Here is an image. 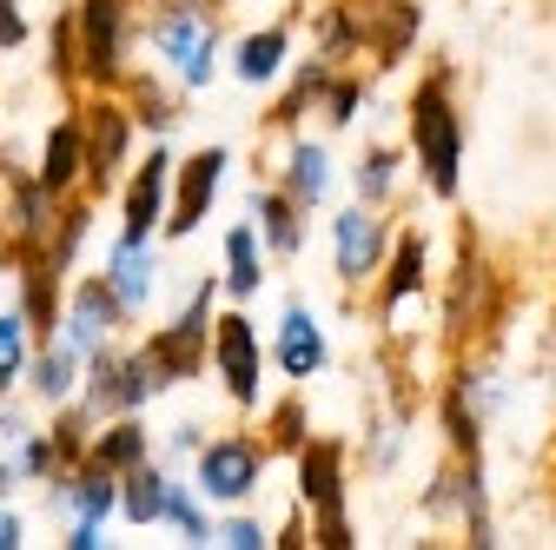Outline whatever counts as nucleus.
I'll return each mask as SVG.
<instances>
[{
  "label": "nucleus",
  "mask_w": 556,
  "mask_h": 550,
  "mask_svg": "<svg viewBox=\"0 0 556 550\" xmlns=\"http://www.w3.org/2000/svg\"><path fill=\"white\" fill-rule=\"evenodd\" d=\"M325 359H331V346H325V325H318V312H305V305H286V318H278V365H286V378H318L325 372Z\"/></svg>",
  "instance_id": "nucleus-16"
},
{
  "label": "nucleus",
  "mask_w": 556,
  "mask_h": 550,
  "mask_svg": "<svg viewBox=\"0 0 556 550\" xmlns=\"http://www.w3.org/2000/svg\"><path fill=\"white\" fill-rule=\"evenodd\" d=\"M286 192L305 205H325V192H331V153L318 147V140H292V153H286Z\"/></svg>",
  "instance_id": "nucleus-24"
},
{
  "label": "nucleus",
  "mask_w": 556,
  "mask_h": 550,
  "mask_svg": "<svg viewBox=\"0 0 556 550\" xmlns=\"http://www.w3.org/2000/svg\"><path fill=\"white\" fill-rule=\"evenodd\" d=\"M74 27H80V74L93 80V93L119 87L126 80V0H80Z\"/></svg>",
  "instance_id": "nucleus-6"
},
{
  "label": "nucleus",
  "mask_w": 556,
  "mask_h": 550,
  "mask_svg": "<svg viewBox=\"0 0 556 550\" xmlns=\"http://www.w3.org/2000/svg\"><path fill=\"white\" fill-rule=\"evenodd\" d=\"M331 252H338V279L344 286H365L371 272L384 265V220H378V205H352V213H338L331 220Z\"/></svg>",
  "instance_id": "nucleus-11"
},
{
  "label": "nucleus",
  "mask_w": 556,
  "mask_h": 550,
  "mask_svg": "<svg viewBox=\"0 0 556 550\" xmlns=\"http://www.w3.org/2000/svg\"><path fill=\"white\" fill-rule=\"evenodd\" d=\"M286 47H292L286 27H258V34H245L239 53H232V74H239L245 87H271L278 66H286Z\"/></svg>",
  "instance_id": "nucleus-23"
},
{
  "label": "nucleus",
  "mask_w": 556,
  "mask_h": 550,
  "mask_svg": "<svg viewBox=\"0 0 556 550\" xmlns=\"http://www.w3.org/2000/svg\"><path fill=\"white\" fill-rule=\"evenodd\" d=\"M132 120L147 126V133H166L179 113H173V100H166L160 87H147V80H139V87H132Z\"/></svg>",
  "instance_id": "nucleus-31"
},
{
  "label": "nucleus",
  "mask_w": 556,
  "mask_h": 550,
  "mask_svg": "<svg viewBox=\"0 0 556 550\" xmlns=\"http://www.w3.org/2000/svg\"><path fill=\"white\" fill-rule=\"evenodd\" d=\"M106 286L119 292V305H126V318H139L153 305V292H160V246L153 239H113V252H106Z\"/></svg>",
  "instance_id": "nucleus-13"
},
{
  "label": "nucleus",
  "mask_w": 556,
  "mask_h": 550,
  "mask_svg": "<svg viewBox=\"0 0 556 550\" xmlns=\"http://www.w3.org/2000/svg\"><path fill=\"white\" fill-rule=\"evenodd\" d=\"M119 318H126V305H119V292L106 286V272H100V279H80V286H74V299H66V312H60V325H66L60 338H66L80 359H93L106 338H113Z\"/></svg>",
  "instance_id": "nucleus-10"
},
{
  "label": "nucleus",
  "mask_w": 556,
  "mask_h": 550,
  "mask_svg": "<svg viewBox=\"0 0 556 550\" xmlns=\"http://www.w3.org/2000/svg\"><path fill=\"white\" fill-rule=\"evenodd\" d=\"M271 425H278V445H292V451L305 445V418H299V404H286V411H278Z\"/></svg>",
  "instance_id": "nucleus-35"
},
{
  "label": "nucleus",
  "mask_w": 556,
  "mask_h": 550,
  "mask_svg": "<svg viewBox=\"0 0 556 550\" xmlns=\"http://www.w3.org/2000/svg\"><path fill=\"white\" fill-rule=\"evenodd\" d=\"M173 173H179V166L153 147V160L126 179V213H119V233H126V239H153V233H166V186H173Z\"/></svg>",
  "instance_id": "nucleus-14"
},
{
  "label": "nucleus",
  "mask_w": 556,
  "mask_h": 550,
  "mask_svg": "<svg viewBox=\"0 0 556 550\" xmlns=\"http://www.w3.org/2000/svg\"><path fill=\"white\" fill-rule=\"evenodd\" d=\"M27 47V14H21V0H0V53H14Z\"/></svg>",
  "instance_id": "nucleus-34"
},
{
  "label": "nucleus",
  "mask_w": 556,
  "mask_h": 550,
  "mask_svg": "<svg viewBox=\"0 0 556 550\" xmlns=\"http://www.w3.org/2000/svg\"><path fill=\"white\" fill-rule=\"evenodd\" d=\"M80 126H87V186L93 192H113V179H119V166H126V147H132V113L119 107V100H93L87 113H80Z\"/></svg>",
  "instance_id": "nucleus-8"
},
{
  "label": "nucleus",
  "mask_w": 556,
  "mask_h": 550,
  "mask_svg": "<svg viewBox=\"0 0 556 550\" xmlns=\"http://www.w3.org/2000/svg\"><path fill=\"white\" fill-rule=\"evenodd\" d=\"M21 312L34 318V332H53L60 325V265L47 252H27V272H21Z\"/></svg>",
  "instance_id": "nucleus-25"
},
{
  "label": "nucleus",
  "mask_w": 556,
  "mask_h": 550,
  "mask_svg": "<svg viewBox=\"0 0 556 550\" xmlns=\"http://www.w3.org/2000/svg\"><path fill=\"white\" fill-rule=\"evenodd\" d=\"M226 147H199L186 166H179V199H173V213H166V239H186L199 233V220L213 213V199H219V179H226Z\"/></svg>",
  "instance_id": "nucleus-12"
},
{
  "label": "nucleus",
  "mask_w": 556,
  "mask_h": 550,
  "mask_svg": "<svg viewBox=\"0 0 556 550\" xmlns=\"http://www.w3.org/2000/svg\"><path fill=\"white\" fill-rule=\"evenodd\" d=\"M213 365H219L232 404L252 411V404H258V365H265V352H258V325H252L245 312H226V318L213 325Z\"/></svg>",
  "instance_id": "nucleus-9"
},
{
  "label": "nucleus",
  "mask_w": 556,
  "mask_h": 550,
  "mask_svg": "<svg viewBox=\"0 0 556 550\" xmlns=\"http://www.w3.org/2000/svg\"><path fill=\"white\" fill-rule=\"evenodd\" d=\"M93 464H106V471H132V464H147L153 458V438H147V425H139V411H119V418L93 438V451H87Z\"/></svg>",
  "instance_id": "nucleus-22"
},
{
  "label": "nucleus",
  "mask_w": 556,
  "mask_h": 550,
  "mask_svg": "<svg viewBox=\"0 0 556 550\" xmlns=\"http://www.w3.org/2000/svg\"><path fill=\"white\" fill-rule=\"evenodd\" d=\"M410 147H417V166H425V186L438 199H451L457 192V166H464V120L451 107V80L444 74H431L410 93Z\"/></svg>",
  "instance_id": "nucleus-1"
},
{
  "label": "nucleus",
  "mask_w": 556,
  "mask_h": 550,
  "mask_svg": "<svg viewBox=\"0 0 556 550\" xmlns=\"http://www.w3.org/2000/svg\"><path fill=\"white\" fill-rule=\"evenodd\" d=\"M417 292H425V239L404 233L391 252V279H384V312H404Z\"/></svg>",
  "instance_id": "nucleus-27"
},
{
  "label": "nucleus",
  "mask_w": 556,
  "mask_h": 550,
  "mask_svg": "<svg viewBox=\"0 0 556 550\" xmlns=\"http://www.w3.org/2000/svg\"><path fill=\"white\" fill-rule=\"evenodd\" d=\"M305 205L286 192V186H265V192H252V220H258V233H265V246L278 252V259H292L299 246H305Z\"/></svg>",
  "instance_id": "nucleus-19"
},
{
  "label": "nucleus",
  "mask_w": 556,
  "mask_h": 550,
  "mask_svg": "<svg viewBox=\"0 0 556 550\" xmlns=\"http://www.w3.org/2000/svg\"><path fill=\"white\" fill-rule=\"evenodd\" d=\"M93 543H106L100 524H74V530H66V550H93Z\"/></svg>",
  "instance_id": "nucleus-37"
},
{
  "label": "nucleus",
  "mask_w": 556,
  "mask_h": 550,
  "mask_svg": "<svg viewBox=\"0 0 556 550\" xmlns=\"http://www.w3.org/2000/svg\"><path fill=\"white\" fill-rule=\"evenodd\" d=\"M358 100H365L358 80H331V87H325V113H331L338 126H352V120H358Z\"/></svg>",
  "instance_id": "nucleus-32"
},
{
  "label": "nucleus",
  "mask_w": 556,
  "mask_h": 550,
  "mask_svg": "<svg viewBox=\"0 0 556 550\" xmlns=\"http://www.w3.org/2000/svg\"><path fill=\"white\" fill-rule=\"evenodd\" d=\"M53 192L40 186V173H14V205H8V233L21 239V252H47L53 233H60V213H53Z\"/></svg>",
  "instance_id": "nucleus-15"
},
{
  "label": "nucleus",
  "mask_w": 556,
  "mask_h": 550,
  "mask_svg": "<svg viewBox=\"0 0 556 550\" xmlns=\"http://www.w3.org/2000/svg\"><path fill=\"white\" fill-rule=\"evenodd\" d=\"M40 186L53 192V199H66L80 179H87V126H80V113L74 120H60L53 133H47V153H40Z\"/></svg>",
  "instance_id": "nucleus-17"
},
{
  "label": "nucleus",
  "mask_w": 556,
  "mask_h": 550,
  "mask_svg": "<svg viewBox=\"0 0 556 550\" xmlns=\"http://www.w3.org/2000/svg\"><path fill=\"white\" fill-rule=\"evenodd\" d=\"M27 332H34V318L27 312H0V398L14 391V378H27Z\"/></svg>",
  "instance_id": "nucleus-28"
},
{
  "label": "nucleus",
  "mask_w": 556,
  "mask_h": 550,
  "mask_svg": "<svg viewBox=\"0 0 556 550\" xmlns=\"http://www.w3.org/2000/svg\"><path fill=\"white\" fill-rule=\"evenodd\" d=\"M80 365H87V359L66 346V338H53L47 352H34V359H27V391H34L40 404H66V398L87 385V378H80Z\"/></svg>",
  "instance_id": "nucleus-18"
},
{
  "label": "nucleus",
  "mask_w": 556,
  "mask_h": 550,
  "mask_svg": "<svg viewBox=\"0 0 556 550\" xmlns=\"http://www.w3.org/2000/svg\"><path fill=\"white\" fill-rule=\"evenodd\" d=\"M173 378L160 372L153 352H119V346H100L87 359V411L93 418H119V411H139L147 398H160Z\"/></svg>",
  "instance_id": "nucleus-2"
},
{
  "label": "nucleus",
  "mask_w": 556,
  "mask_h": 550,
  "mask_svg": "<svg viewBox=\"0 0 556 550\" xmlns=\"http://www.w3.org/2000/svg\"><path fill=\"white\" fill-rule=\"evenodd\" d=\"M299 498L318 517V543H331V550L352 543V524H344V458H338L331 438L299 445Z\"/></svg>",
  "instance_id": "nucleus-4"
},
{
  "label": "nucleus",
  "mask_w": 556,
  "mask_h": 550,
  "mask_svg": "<svg viewBox=\"0 0 556 550\" xmlns=\"http://www.w3.org/2000/svg\"><path fill=\"white\" fill-rule=\"evenodd\" d=\"M166 60H179V87H213L219 74V40H213V21H205V0H173V8L153 21L147 34Z\"/></svg>",
  "instance_id": "nucleus-3"
},
{
  "label": "nucleus",
  "mask_w": 556,
  "mask_h": 550,
  "mask_svg": "<svg viewBox=\"0 0 556 550\" xmlns=\"http://www.w3.org/2000/svg\"><path fill=\"white\" fill-rule=\"evenodd\" d=\"M119 511V471H106V464H80L74 471V511H66V517H74V524H106Z\"/></svg>",
  "instance_id": "nucleus-26"
},
{
  "label": "nucleus",
  "mask_w": 556,
  "mask_h": 550,
  "mask_svg": "<svg viewBox=\"0 0 556 550\" xmlns=\"http://www.w3.org/2000/svg\"><path fill=\"white\" fill-rule=\"evenodd\" d=\"M232 299H252L258 286H265V233L245 220V226H232L226 233V279H219Z\"/></svg>",
  "instance_id": "nucleus-21"
},
{
  "label": "nucleus",
  "mask_w": 556,
  "mask_h": 550,
  "mask_svg": "<svg viewBox=\"0 0 556 550\" xmlns=\"http://www.w3.org/2000/svg\"><path fill=\"white\" fill-rule=\"evenodd\" d=\"M14 543H21V517L0 504V550H14Z\"/></svg>",
  "instance_id": "nucleus-38"
},
{
  "label": "nucleus",
  "mask_w": 556,
  "mask_h": 550,
  "mask_svg": "<svg viewBox=\"0 0 556 550\" xmlns=\"http://www.w3.org/2000/svg\"><path fill=\"white\" fill-rule=\"evenodd\" d=\"M213 543H226V550H258V543H265V524H258V517H232V524L213 530Z\"/></svg>",
  "instance_id": "nucleus-33"
},
{
  "label": "nucleus",
  "mask_w": 556,
  "mask_h": 550,
  "mask_svg": "<svg viewBox=\"0 0 556 550\" xmlns=\"http://www.w3.org/2000/svg\"><path fill=\"white\" fill-rule=\"evenodd\" d=\"M226 286H213V279H205L192 299H186V312L173 318V325H160L153 332V359H160V372L166 378H199V365H205V332H213L219 318H213V299H219Z\"/></svg>",
  "instance_id": "nucleus-7"
},
{
  "label": "nucleus",
  "mask_w": 556,
  "mask_h": 550,
  "mask_svg": "<svg viewBox=\"0 0 556 550\" xmlns=\"http://www.w3.org/2000/svg\"><path fill=\"white\" fill-rule=\"evenodd\" d=\"M0 438H14V445L27 438V425H21V411H14L8 398H0Z\"/></svg>",
  "instance_id": "nucleus-36"
},
{
  "label": "nucleus",
  "mask_w": 556,
  "mask_h": 550,
  "mask_svg": "<svg viewBox=\"0 0 556 550\" xmlns=\"http://www.w3.org/2000/svg\"><path fill=\"white\" fill-rule=\"evenodd\" d=\"M166 491H173V477L147 458V464H132L126 477H119V511H126V524H166Z\"/></svg>",
  "instance_id": "nucleus-20"
},
{
  "label": "nucleus",
  "mask_w": 556,
  "mask_h": 550,
  "mask_svg": "<svg viewBox=\"0 0 556 550\" xmlns=\"http://www.w3.org/2000/svg\"><path fill=\"white\" fill-rule=\"evenodd\" d=\"M258 477H265V445H252V438H213L192 458V485L213 504H245L258 491Z\"/></svg>",
  "instance_id": "nucleus-5"
},
{
  "label": "nucleus",
  "mask_w": 556,
  "mask_h": 550,
  "mask_svg": "<svg viewBox=\"0 0 556 550\" xmlns=\"http://www.w3.org/2000/svg\"><path fill=\"white\" fill-rule=\"evenodd\" d=\"M166 524H179L186 543H205V537H213V524H205V511H199V485H173V491H166Z\"/></svg>",
  "instance_id": "nucleus-30"
},
{
  "label": "nucleus",
  "mask_w": 556,
  "mask_h": 550,
  "mask_svg": "<svg viewBox=\"0 0 556 550\" xmlns=\"http://www.w3.org/2000/svg\"><path fill=\"white\" fill-rule=\"evenodd\" d=\"M173 451H192L199 458V425H173Z\"/></svg>",
  "instance_id": "nucleus-39"
},
{
  "label": "nucleus",
  "mask_w": 556,
  "mask_h": 550,
  "mask_svg": "<svg viewBox=\"0 0 556 550\" xmlns=\"http://www.w3.org/2000/svg\"><path fill=\"white\" fill-rule=\"evenodd\" d=\"M0 259H8V233H0Z\"/></svg>",
  "instance_id": "nucleus-40"
},
{
  "label": "nucleus",
  "mask_w": 556,
  "mask_h": 550,
  "mask_svg": "<svg viewBox=\"0 0 556 550\" xmlns=\"http://www.w3.org/2000/svg\"><path fill=\"white\" fill-rule=\"evenodd\" d=\"M352 179H358V199H365V205H384L391 186H397V153H391V147H371Z\"/></svg>",
  "instance_id": "nucleus-29"
}]
</instances>
